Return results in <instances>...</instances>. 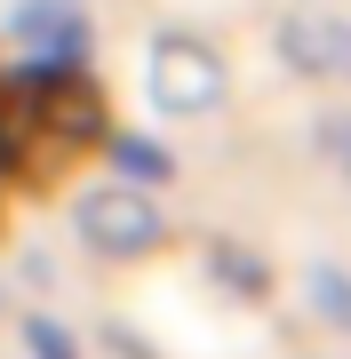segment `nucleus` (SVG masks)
<instances>
[{
	"instance_id": "f257e3e1",
	"label": "nucleus",
	"mask_w": 351,
	"mask_h": 359,
	"mask_svg": "<svg viewBox=\"0 0 351 359\" xmlns=\"http://www.w3.org/2000/svg\"><path fill=\"white\" fill-rule=\"evenodd\" d=\"M80 231H88L96 248H112V256H120V248H144L160 224H152V208H144L136 192H96L88 208H80Z\"/></svg>"
},
{
	"instance_id": "f03ea898",
	"label": "nucleus",
	"mask_w": 351,
	"mask_h": 359,
	"mask_svg": "<svg viewBox=\"0 0 351 359\" xmlns=\"http://www.w3.org/2000/svg\"><path fill=\"white\" fill-rule=\"evenodd\" d=\"M25 335H32V351H40V359H72V351H64V335H56V327H48V320H32V327H25Z\"/></svg>"
}]
</instances>
